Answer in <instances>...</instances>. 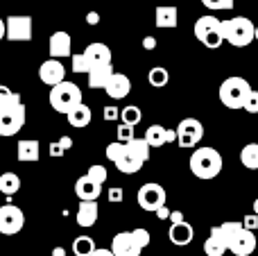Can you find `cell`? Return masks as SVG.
<instances>
[{
    "instance_id": "13",
    "label": "cell",
    "mask_w": 258,
    "mask_h": 256,
    "mask_svg": "<svg viewBox=\"0 0 258 256\" xmlns=\"http://www.w3.org/2000/svg\"><path fill=\"white\" fill-rule=\"evenodd\" d=\"M109 249H111L113 256H141V252H143V247L136 243L132 231H120V234H116Z\"/></svg>"
},
{
    "instance_id": "18",
    "label": "cell",
    "mask_w": 258,
    "mask_h": 256,
    "mask_svg": "<svg viewBox=\"0 0 258 256\" xmlns=\"http://www.w3.org/2000/svg\"><path fill=\"white\" fill-rule=\"evenodd\" d=\"M104 91H107V95L111 100H122V98H127L129 91H132V82H129V77L122 75V73H113V75L109 77Z\"/></svg>"
},
{
    "instance_id": "23",
    "label": "cell",
    "mask_w": 258,
    "mask_h": 256,
    "mask_svg": "<svg viewBox=\"0 0 258 256\" xmlns=\"http://www.w3.org/2000/svg\"><path fill=\"white\" fill-rule=\"evenodd\" d=\"M204 252L206 256H224V252H227V243H224L222 234H220V227L211 229V236L204 243Z\"/></svg>"
},
{
    "instance_id": "34",
    "label": "cell",
    "mask_w": 258,
    "mask_h": 256,
    "mask_svg": "<svg viewBox=\"0 0 258 256\" xmlns=\"http://www.w3.org/2000/svg\"><path fill=\"white\" fill-rule=\"evenodd\" d=\"M132 234H134V238H136V243H138V245H141V247H143V249H145V247H147V245H150L152 236H150V231H147V229H145V227H136V229H134V231H132Z\"/></svg>"
},
{
    "instance_id": "3",
    "label": "cell",
    "mask_w": 258,
    "mask_h": 256,
    "mask_svg": "<svg viewBox=\"0 0 258 256\" xmlns=\"http://www.w3.org/2000/svg\"><path fill=\"white\" fill-rule=\"evenodd\" d=\"M190 172L197 179H213L222 172V154L215 148L202 145L190 154Z\"/></svg>"
},
{
    "instance_id": "42",
    "label": "cell",
    "mask_w": 258,
    "mask_h": 256,
    "mask_svg": "<svg viewBox=\"0 0 258 256\" xmlns=\"http://www.w3.org/2000/svg\"><path fill=\"white\" fill-rule=\"evenodd\" d=\"M63 152L66 150L59 145V141H54V143H50V157H54V159H59V157H63Z\"/></svg>"
},
{
    "instance_id": "19",
    "label": "cell",
    "mask_w": 258,
    "mask_h": 256,
    "mask_svg": "<svg viewBox=\"0 0 258 256\" xmlns=\"http://www.w3.org/2000/svg\"><path fill=\"white\" fill-rule=\"evenodd\" d=\"M168 238L172 245L177 247H183V245H190L192 238H195V229H192L190 222H177V225H170L168 229Z\"/></svg>"
},
{
    "instance_id": "37",
    "label": "cell",
    "mask_w": 258,
    "mask_h": 256,
    "mask_svg": "<svg viewBox=\"0 0 258 256\" xmlns=\"http://www.w3.org/2000/svg\"><path fill=\"white\" fill-rule=\"evenodd\" d=\"M242 109H245L247 113H258V91H251L249 98H247L245 104H242Z\"/></svg>"
},
{
    "instance_id": "14",
    "label": "cell",
    "mask_w": 258,
    "mask_h": 256,
    "mask_svg": "<svg viewBox=\"0 0 258 256\" xmlns=\"http://www.w3.org/2000/svg\"><path fill=\"white\" fill-rule=\"evenodd\" d=\"M39 80L52 89V86L61 84L66 80V68H63V63L59 59H45L39 66Z\"/></svg>"
},
{
    "instance_id": "25",
    "label": "cell",
    "mask_w": 258,
    "mask_h": 256,
    "mask_svg": "<svg viewBox=\"0 0 258 256\" xmlns=\"http://www.w3.org/2000/svg\"><path fill=\"white\" fill-rule=\"evenodd\" d=\"M68 125L71 127H77V130H82V127H86L91 122V118H93V113H91V109L86 107L84 102L82 104H77L75 109H73L71 113H68Z\"/></svg>"
},
{
    "instance_id": "40",
    "label": "cell",
    "mask_w": 258,
    "mask_h": 256,
    "mask_svg": "<svg viewBox=\"0 0 258 256\" xmlns=\"http://www.w3.org/2000/svg\"><path fill=\"white\" fill-rule=\"evenodd\" d=\"M12 95H14V91L9 89V86H5V84H0V107H5V104L12 100Z\"/></svg>"
},
{
    "instance_id": "41",
    "label": "cell",
    "mask_w": 258,
    "mask_h": 256,
    "mask_svg": "<svg viewBox=\"0 0 258 256\" xmlns=\"http://www.w3.org/2000/svg\"><path fill=\"white\" fill-rule=\"evenodd\" d=\"M109 202H113V204H118V202H122V198H125V190L122 188H109Z\"/></svg>"
},
{
    "instance_id": "5",
    "label": "cell",
    "mask_w": 258,
    "mask_h": 256,
    "mask_svg": "<svg viewBox=\"0 0 258 256\" xmlns=\"http://www.w3.org/2000/svg\"><path fill=\"white\" fill-rule=\"evenodd\" d=\"M25 127V104L21 95L14 91L12 100L5 107H0V136H16Z\"/></svg>"
},
{
    "instance_id": "45",
    "label": "cell",
    "mask_w": 258,
    "mask_h": 256,
    "mask_svg": "<svg viewBox=\"0 0 258 256\" xmlns=\"http://www.w3.org/2000/svg\"><path fill=\"white\" fill-rule=\"evenodd\" d=\"M59 145H61L63 150H71L73 148V139L71 136H61V139H59Z\"/></svg>"
},
{
    "instance_id": "7",
    "label": "cell",
    "mask_w": 258,
    "mask_h": 256,
    "mask_svg": "<svg viewBox=\"0 0 258 256\" xmlns=\"http://www.w3.org/2000/svg\"><path fill=\"white\" fill-rule=\"evenodd\" d=\"M251 84L245 77H227V80L220 84V102L227 109H242L245 100L251 93Z\"/></svg>"
},
{
    "instance_id": "26",
    "label": "cell",
    "mask_w": 258,
    "mask_h": 256,
    "mask_svg": "<svg viewBox=\"0 0 258 256\" xmlns=\"http://www.w3.org/2000/svg\"><path fill=\"white\" fill-rule=\"evenodd\" d=\"M143 139L147 141L150 148H163V145L168 143V130H165L163 125H150Z\"/></svg>"
},
{
    "instance_id": "20",
    "label": "cell",
    "mask_w": 258,
    "mask_h": 256,
    "mask_svg": "<svg viewBox=\"0 0 258 256\" xmlns=\"http://www.w3.org/2000/svg\"><path fill=\"white\" fill-rule=\"evenodd\" d=\"M154 23L159 30H174L179 25V12L174 5H161L154 12Z\"/></svg>"
},
{
    "instance_id": "38",
    "label": "cell",
    "mask_w": 258,
    "mask_h": 256,
    "mask_svg": "<svg viewBox=\"0 0 258 256\" xmlns=\"http://www.w3.org/2000/svg\"><path fill=\"white\" fill-rule=\"evenodd\" d=\"M242 227H245L247 231H254L258 229V216H254V213H249V216H245L242 218V222H240Z\"/></svg>"
},
{
    "instance_id": "35",
    "label": "cell",
    "mask_w": 258,
    "mask_h": 256,
    "mask_svg": "<svg viewBox=\"0 0 258 256\" xmlns=\"http://www.w3.org/2000/svg\"><path fill=\"white\" fill-rule=\"evenodd\" d=\"M73 57V73H86L89 75V63H86L84 54H71Z\"/></svg>"
},
{
    "instance_id": "52",
    "label": "cell",
    "mask_w": 258,
    "mask_h": 256,
    "mask_svg": "<svg viewBox=\"0 0 258 256\" xmlns=\"http://www.w3.org/2000/svg\"><path fill=\"white\" fill-rule=\"evenodd\" d=\"M254 41H258V25H256V32H254Z\"/></svg>"
},
{
    "instance_id": "27",
    "label": "cell",
    "mask_w": 258,
    "mask_h": 256,
    "mask_svg": "<svg viewBox=\"0 0 258 256\" xmlns=\"http://www.w3.org/2000/svg\"><path fill=\"white\" fill-rule=\"evenodd\" d=\"M18 190H21V177H18L16 172H3V175H0V193L12 198Z\"/></svg>"
},
{
    "instance_id": "15",
    "label": "cell",
    "mask_w": 258,
    "mask_h": 256,
    "mask_svg": "<svg viewBox=\"0 0 258 256\" xmlns=\"http://www.w3.org/2000/svg\"><path fill=\"white\" fill-rule=\"evenodd\" d=\"M82 54H84L86 63H89V71L91 68L109 66V63H111V48H109L107 43H89Z\"/></svg>"
},
{
    "instance_id": "16",
    "label": "cell",
    "mask_w": 258,
    "mask_h": 256,
    "mask_svg": "<svg viewBox=\"0 0 258 256\" xmlns=\"http://www.w3.org/2000/svg\"><path fill=\"white\" fill-rule=\"evenodd\" d=\"M48 50H50V59H63V57H71V50H73L71 34H68V32H63V30L54 32V34L50 36Z\"/></svg>"
},
{
    "instance_id": "44",
    "label": "cell",
    "mask_w": 258,
    "mask_h": 256,
    "mask_svg": "<svg viewBox=\"0 0 258 256\" xmlns=\"http://www.w3.org/2000/svg\"><path fill=\"white\" fill-rule=\"evenodd\" d=\"M143 48H145V50H154L156 48V39H154V36H145V39H143Z\"/></svg>"
},
{
    "instance_id": "12",
    "label": "cell",
    "mask_w": 258,
    "mask_h": 256,
    "mask_svg": "<svg viewBox=\"0 0 258 256\" xmlns=\"http://www.w3.org/2000/svg\"><path fill=\"white\" fill-rule=\"evenodd\" d=\"M25 227V213L16 204H3L0 207V234L14 236Z\"/></svg>"
},
{
    "instance_id": "1",
    "label": "cell",
    "mask_w": 258,
    "mask_h": 256,
    "mask_svg": "<svg viewBox=\"0 0 258 256\" xmlns=\"http://www.w3.org/2000/svg\"><path fill=\"white\" fill-rule=\"evenodd\" d=\"M150 145L145 139H132L129 143H120V141H113L107 145V159L111 163H116V168L125 175H134L138 172L145 161L150 159Z\"/></svg>"
},
{
    "instance_id": "46",
    "label": "cell",
    "mask_w": 258,
    "mask_h": 256,
    "mask_svg": "<svg viewBox=\"0 0 258 256\" xmlns=\"http://www.w3.org/2000/svg\"><path fill=\"white\" fill-rule=\"evenodd\" d=\"M170 222H172V225H177V222H183V213L181 211H172V213H170Z\"/></svg>"
},
{
    "instance_id": "24",
    "label": "cell",
    "mask_w": 258,
    "mask_h": 256,
    "mask_svg": "<svg viewBox=\"0 0 258 256\" xmlns=\"http://www.w3.org/2000/svg\"><path fill=\"white\" fill-rule=\"evenodd\" d=\"M113 66L109 63V66H98V68H91L89 71V86L91 89H104L109 82V77L113 75Z\"/></svg>"
},
{
    "instance_id": "10",
    "label": "cell",
    "mask_w": 258,
    "mask_h": 256,
    "mask_svg": "<svg viewBox=\"0 0 258 256\" xmlns=\"http://www.w3.org/2000/svg\"><path fill=\"white\" fill-rule=\"evenodd\" d=\"M32 16L27 14H18V16H9L5 21V39L14 41V43H25L32 39Z\"/></svg>"
},
{
    "instance_id": "11",
    "label": "cell",
    "mask_w": 258,
    "mask_h": 256,
    "mask_svg": "<svg viewBox=\"0 0 258 256\" xmlns=\"http://www.w3.org/2000/svg\"><path fill=\"white\" fill-rule=\"evenodd\" d=\"M177 143L179 148H195L204 139V125L197 118H183L177 125Z\"/></svg>"
},
{
    "instance_id": "30",
    "label": "cell",
    "mask_w": 258,
    "mask_h": 256,
    "mask_svg": "<svg viewBox=\"0 0 258 256\" xmlns=\"http://www.w3.org/2000/svg\"><path fill=\"white\" fill-rule=\"evenodd\" d=\"M95 252V243L91 236H77L73 243V254L75 256H91Z\"/></svg>"
},
{
    "instance_id": "47",
    "label": "cell",
    "mask_w": 258,
    "mask_h": 256,
    "mask_svg": "<svg viewBox=\"0 0 258 256\" xmlns=\"http://www.w3.org/2000/svg\"><path fill=\"white\" fill-rule=\"evenodd\" d=\"M91 256H113V254H111V249H107V247H95V252Z\"/></svg>"
},
{
    "instance_id": "51",
    "label": "cell",
    "mask_w": 258,
    "mask_h": 256,
    "mask_svg": "<svg viewBox=\"0 0 258 256\" xmlns=\"http://www.w3.org/2000/svg\"><path fill=\"white\" fill-rule=\"evenodd\" d=\"M254 216H258V200H254Z\"/></svg>"
},
{
    "instance_id": "9",
    "label": "cell",
    "mask_w": 258,
    "mask_h": 256,
    "mask_svg": "<svg viewBox=\"0 0 258 256\" xmlns=\"http://www.w3.org/2000/svg\"><path fill=\"white\" fill-rule=\"evenodd\" d=\"M138 207L147 213H156L159 209L165 207V188L156 181H150V184H143L138 188Z\"/></svg>"
},
{
    "instance_id": "48",
    "label": "cell",
    "mask_w": 258,
    "mask_h": 256,
    "mask_svg": "<svg viewBox=\"0 0 258 256\" xmlns=\"http://www.w3.org/2000/svg\"><path fill=\"white\" fill-rule=\"evenodd\" d=\"M156 216H159V220H170V211H168V207L159 209V211H156Z\"/></svg>"
},
{
    "instance_id": "2",
    "label": "cell",
    "mask_w": 258,
    "mask_h": 256,
    "mask_svg": "<svg viewBox=\"0 0 258 256\" xmlns=\"http://www.w3.org/2000/svg\"><path fill=\"white\" fill-rule=\"evenodd\" d=\"M220 234H222L224 243H227V252L236 256H249L256 249V236L254 231H247L240 222H224L220 225Z\"/></svg>"
},
{
    "instance_id": "4",
    "label": "cell",
    "mask_w": 258,
    "mask_h": 256,
    "mask_svg": "<svg viewBox=\"0 0 258 256\" xmlns=\"http://www.w3.org/2000/svg\"><path fill=\"white\" fill-rule=\"evenodd\" d=\"M220 32H222L224 41H229L233 48H247L254 41L256 25L247 16H236L220 23Z\"/></svg>"
},
{
    "instance_id": "39",
    "label": "cell",
    "mask_w": 258,
    "mask_h": 256,
    "mask_svg": "<svg viewBox=\"0 0 258 256\" xmlns=\"http://www.w3.org/2000/svg\"><path fill=\"white\" fill-rule=\"evenodd\" d=\"M102 116H104V120H107V122H113V120H118V118H120V109H118V107H104Z\"/></svg>"
},
{
    "instance_id": "31",
    "label": "cell",
    "mask_w": 258,
    "mask_h": 256,
    "mask_svg": "<svg viewBox=\"0 0 258 256\" xmlns=\"http://www.w3.org/2000/svg\"><path fill=\"white\" fill-rule=\"evenodd\" d=\"M141 120H143V111L136 107V104H129V107L120 109V122H122V125L136 127Z\"/></svg>"
},
{
    "instance_id": "33",
    "label": "cell",
    "mask_w": 258,
    "mask_h": 256,
    "mask_svg": "<svg viewBox=\"0 0 258 256\" xmlns=\"http://www.w3.org/2000/svg\"><path fill=\"white\" fill-rule=\"evenodd\" d=\"M204 7L209 9H215V12H220V9H233V0H200Z\"/></svg>"
},
{
    "instance_id": "8",
    "label": "cell",
    "mask_w": 258,
    "mask_h": 256,
    "mask_svg": "<svg viewBox=\"0 0 258 256\" xmlns=\"http://www.w3.org/2000/svg\"><path fill=\"white\" fill-rule=\"evenodd\" d=\"M220 18L218 16H202L197 18L195 23V36L197 41H200L202 45H206V48L211 50H218L220 45L224 43V36L222 32H220Z\"/></svg>"
},
{
    "instance_id": "49",
    "label": "cell",
    "mask_w": 258,
    "mask_h": 256,
    "mask_svg": "<svg viewBox=\"0 0 258 256\" xmlns=\"http://www.w3.org/2000/svg\"><path fill=\"white\" fill-rule=\"evenodd\" d=\"M52 256H66V249H63V247H54L52 249Z\"/></svg>"
},
{
    "instance_id": "50",
    "label": "cell",
    "mask_w": 258,
    "mask_h": 256,
    "mask_svg": "<svg viewBox=\"0 0 258 256\" xmlns=\"http://www.w3.org/2000/svg\"><path fill=\"white\" fill-rule=\"evenodd\" d=\"M3 39H5V21L0 18V41H3Z\"/></svg>"
},
{
    "instance_id": "17",
    "label": "cell",
    "mask_w": 258,
    "mask_h": 256,
    "mask_svg": "<svg viewBox=\"0 0 258 256\" xmlns=\"http://www.w3.org/2000/svg\"><path fill=\"white\" fill-rule=\"evenodd\" d=\"M100 193H102V186L95 184L91 177L82 175L80 179L75 181V195L80 198V202H98Z\"/></svg>"
},
{
    "instance_id": "32",
    "label": "cell",
    "mask_w": 258,
    "mask_h": 256,
    "mask_svg": "<svg viewBox=\"0 0 258 256\" xmlns=\"http://www.w3.org/2000/svg\"><path fill=\"white\" fill-rule=\"evenodd\" d=\"M86 177H91V179H93L95 184H100V186H102L104 181H107L109 172H107V168H104V166H100V163H95V166H91V168H89V172H86Z\"/></svg>"
},
{
    "instance_id": "29",
    "label": "cell",
    "mask_w": 258,
    "mask_h": 256,
    "mask_svg": "<svg viewBox=\"0 0 258 256\" xmlns=\"http://www.w3.org/2000/svg\"><path fill=\"white\" fill-rule=\"evenodd\" d=\"M147 82H150L152 86H156V89H163V86H168V82H170V73L165 71L163 66H154V68H150V73H147Z\"/></svg>"
},
{
    "instance_id": "21",
    "label": "cell",
    "mask_w": 258,
    "mask_h": 256,
    "mask_svg": "<svg viewBox=\"0 0 258 256\" xmlns=\"http://www.w3.org/2000/svg\"><path fill=\"white\" fill-rule=\"evenodd\" d=\"M39 157H41L39 141H34V139H23V141H18V145H16V159H18V161H23V163H34V161H39Z\"/></svg>"
},
{
    "instance_id": "36",
    "label": "cell",
    "mask_w": 258,
    "mask_h": 256,
    "mask_svg": "<svg viewBox=\"0 0 258 256\" xmlns=\"http://www.w3.org/2000/svg\"><path fill=\"white\" fill-rule=\"evenodd\" d=\"M116 134H118V141H120V143H129L132 139H136V136H134V127H127V125H122V122L116 130Z\"/></svg>"
},
{
    "instance_id": "22",
    "label": "cell",
    "mask_w": 258,
    "mask_h": 256,
    "mask_svg": "<svg viewBox=\"0 0 258 256\" xmlns=\"http://www.w3.org/2000/svg\"><path fill=\"white\" fill-rule=\"evenodd\" d=\"M98 216H100V209H98V202H80L77 207V225L82 229H89L98 222Z\"/></svg>"
},
{
    "instance_id": "43",
    "label": "cell",
    "mask_w": 258,
    "mask_h": 256,
    "mask_svg": "<svg viewBox=\"0 0 258 256\" xmlns=\"http://www.w3.org/2000/svg\"><path fill=\"white\" fill-rule=\"evenodd\" d=\"M86 23H89V25H98V23H100V14L98 12H89V14H86Z\"/></svg>"
},
{
    "instance_id": "28",
    "label": "cell",
    "mask_w": 258,
    "mask_h": 256,
    "mask_svg": "<svg viewBox=\"0 0 258 256\" xmlns=\"http://www.w3.org/2000/svg\"><path fill=\"white\" fill-rule=\"evenodd\" d=\"M240 163L247 170H258V143H247L240 150Z\"/></svg>"
},
{
    "instance_id": "6",
    "label": "cell",
    "mask_w": 258,
    "mask_h": 256,
    "mask_svg": "<svg viewBox=\"0 0 258 256\" xmlns=\"http://www.w3.org/2000/svg\"><path fill=\"white\" fill-rule=\"evenodd\" d=\"M82 102H84V100H82V91L75 82L63 80L61 84L52 86V91H50V107L57 113H63V116H68V113Z\"/></svg>"
}]
</instances>
